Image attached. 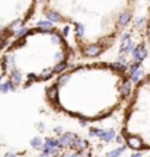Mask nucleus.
<instances>
[{
	"instance_id": "nucleus-1",
	"label": "nucleus",
	"mask_w": 150,
	"mask_h": 157,
	"mask_svg": "<svg viewBox=\"0 0 150 157\" xmlns=\"http://www.w3.org/2000/svg\"><path fill=\"white\" fill-rule=\"evenodd\" d=\"M76 140H77V138L74 137L72 132H66V134H63V135L59 138L60 147H73V144L76 143Z\"/></svg>"
},
{
	"instance_id": "nucleus-2",
	"label": "nucleus",
	"mask_w": 150,
	"mask_h": 157,
	"mask_svg": "<svg viewBox=\"0 0 150 157\" xmlns=\"http://www.w3.org/2000/svg\"><path fill=\"white\" fill-rule=\"evenodd\" d=\"M101 52H102V48L98 45H89L88 48L83 50V54L86 57H95V55H99Z\"/></svg>"
},
{
	"instance_id": "nucleus-3",
	"label": "nucleus",
	"mask_w": 150,
	"mask_h": 157,
	"mask_svg": "<svg viewBox=\"0 0 150 157\" xmlns=\"http://www.w3.org/2000/svg\"><path fill=\"white\" fill-rule=\"evenodd\" d=\"M128 145H130L131 148H134V150H140V148H143V140L138 137H130L128 138Z\"/></svg>"
},
{
	"instance_id": "nucleus-4",
	"label": "nucleus",
	"mask_w": 150,
	"mask_h": 157,
	"mask_svg": "<svg viewBox=\"0 0 150 157\" xmlns=\"http://www.w3.org/2000/svg\"><path fill=\"white\" fill-rule=\"evenodd\" d=\"M86 145H88V143H86L83 138H77V140H76V143L73 144L72 148H74V150H79V151H83L86 148Z\"/></svg>"
},
{
	"instance_id": "nucleus-5",
	"label": "nucleus",
	"mask_w": 150,
	"mask_h": 157,
	"mask_svg": "<svg viewBox=\"0 0 150 157\" xmlns=\"http://www.w3.org/2000/svg\"><path fill=\"white\" fill-rule=\"evenodd\" d=\"M47 18H48V20H50V22H59V20L61 19V16H60L59 13L52 12V10L47 12Z\"/></svg>"
},
{
	"instance_id": "nucleus-6",
	"label": "nucleus",
	"mask_w": 150,
	"mask_h": 157,
	"mask_svg": "<svg viewBox=\"0 0 150 157\" xmlns=\"http://www.w3.org/2000/svg\"><path fill=\"white\" fill-rule=\"evenodd\" d=\"M130 18H131L130 12L123 13V15L120 16V25H127V23H128V20H130Z\"/></svg>"
},
{
	"instance_id": "nucleus-7",
	"label": "nucleus",
	"mask_w": 150,
	"mask_h": 157,
	"mask_svg": "<svg viewBox=\"0 0 150 157\" xmlns=\"http://www.w3.org/2000/svg\"><path fill=\"white\" fill-rule=\"evenodd\" d=\"M112 138H115V131H114V130L105 131V134H104V137H102V140H104V141H111Z\"/></svg>"
},
{
	"instance_id": "nucleus-8",
	"label": "nucleus",
	"mask_w": 150,
	"mask_h": 157,
	"mask_svg": "<svg viewBox=\"0 0 150 157\" xmlns=\"http://www.w3.org/2000/svg\"><path fill=\"white\" fill-rule=\"evenodd\" d=\"M31 145H32L34 148H41V145H42V140L39 137H35L31 140Z\"/></svg>"
},
{
	"instance_id": "nucleus-9",
	"label": "nucleus",
	"mask_w": 150,
	"mask_h": 157,
	"mask_svg": "<svg viewBox=\"0 0 150 157\" xmlns=\"http://www.w3.org/2000/svg\"><path fill=\"white\" fill-rule=\"evenodd\" d=\"M38 26H39V28H42V29H51L52 23L50 22V20H39Z\"/></svg>"
},
{
	"instance_id": "nucleus-10",
	"label": "nucleus",
	"mask_w": 150,
	"mask_h": 157,
	"mask_svg": "<svg viewBox=\"0 0 150 157\" xmlns=\"http://www.w3.org/2000/svg\"><path fill=\"white\" fill-rule=\"evenodd\" d=\"M121 92H123V95H130V92H131V82H125L124 86H123V89H121Z\"/></svg>"
},
{
	"instance_id": "nucleus-11",
	"label": "nucleus",
	"mask_w": 150,
	"mask_h": 157,
	"mask_svg": "<svg viewBox=\"0 0 150 157\" xmlns=\"http://www.w3.org/2000/svg\"><path fill=\"white\" fill-rule=\"evenodd\" d=\"M124 148H125V147H120L118 150L111 151V153H108V157H118V156H121V154L124 153Z\"/></svg>"
},
{
	"instance_id": "nucleus-12",
	"label": "nucleus",
	"mask_w": 150,
	"mask_h": 157,
	"mask_svg": "<svg viewBox=\"0 0 150 157\" xmlns=\"http://www.w3.org/2000/svg\"><path fill=\"white\" fill-rule=\"evenodd\" d=\"M12 80H13V83H19L20 80H22V74H20L19 72H13L12 73Z\"/></svg>"
},
{
	"instance_id": "nucleus-13",
	"label": "nucleus",
	"mask_w": 150,
	"mask_h": 157,
	"mask_svg": "<svg viewBox=\"0 0 150 157\" xmlns=\"http://www.w3.org/2000/svg\"><path fill=\"white\" fill-rule=\"evenodd\" d=\"M104 134H105V131L102 130H91V135H96V137H104Z\"/></svg>"
},
{
	"instance_id": "nucleus-14",
	"label": "nucleus",
	"mask_w": 150,
	"mask_h": 157,
	"mask_svg": "<svg viewBox=\"0 0 150 157\" xmlns=\"http://www.w3.org/2000/svg\"><path fill=\"white\" fill-rule=\"evenodd\" d=\"M66 68V63H60V64L55 65V68H54V72L55 73H61L63 70Z\"/></svg>"
},
{
	"instance_id": "nucleus-15",
	"label": "nucleus",
	"mask_w": 150,
	"mask_h": 157,
	"mask_svg": "<svg viewBox=\"0 0 150 157\" xmlns=\"http://www.w3.org/2000/svg\"><path fill=\"white\" fill-rule=\"evenodd\" d=\"M67 78H69V76L67 74H64V76H60L59 80H57V85H66V82H67Z\"/></svg>"
},
{
	"instance_id": "nucleus-16",
	"label": "nucleus",
	"mask_w": 150,
	"mask_h": 157,
	"mask_svg": "<svg viewBox=\"0 0 150 157\" xmlns=\"http://www.w3.org/2000/svg\"><path fill=\"white\" fill-rule=\"evenodd\" d=\"M52 76V70H44L41 73V78H48Z\"/></svg>"
},
{
	"instance_id": "nucleus-17",
	"label": "nucleus",
	"mask_w": 150,
	"mask_h": 157,
	"mask_svg": "<svg viewBox=\"0 0 150 157\" xmlns=\"http://www.w3.org/2000/svg\"><path fill=\"white\" fill-rule=\"evenodd\" d=\"M140 76H141V72H137L134 76H131V83H136V82H138Z\"/></svg>"
},
{
	"instance_id": "nucleus-18",
	"label": "nucleus",
	"mask_w": 150,
	"mask_h": 157,
	"mask_svg": "<svg viewBox=\"0 0 150 157\" xmlns=\"http://www.w3.org/2000/svg\"><path fill=\"white\" fill-rule=\"evenodd\" d=\"M48 96H50V99L55 100V98H57V92H55V89H51V90L48 92Z\"/></svg>"
},
{
	"instance_id": "nucleus-19",
	"label": "nucleus",
	"mask_w": 150,
	"mask_h": 157,
	"mask_svg": "<svg viewBox=\"0 0 150 157\" xmlns=\"http://www.w3.org/2000/svg\"><path fill=\"white\" fill-rule=\"evenodd\" d=\"M9 89H10V85H9V83H5V85L0 86V90L3 92V93H6V92L9 90Z\"/></svg>"
},
{
	"instance_id": "nucleus-20",
	"label": "nucleus",
	"mask_w": 150,
	"mask_h": 157,
	"mask_svg": "<svg viewBox=\"0 0 150 157\" xmlns=\"http://www.w3.org/2000/svg\"><path fill=\"white\" fill-rule=\"evenodd\" d=\"M26 32H28V29H26V28H23V29H20V31L16 33V35H18V37H23Z\"/></svg>"
},
{
	"instance_id": "nucleus-21",
	"label": "nucleus",
	"mask_w": 150,
	"mask_h": 157,
	"mask_svg": "<svg viewBox=\"0 0 150 157\" xmlns=\"http://www.w3.org/2000/svg\"><path fill=\"white\" fill-rule=\"evenodd\" d=\"M112 67H115L117 70H123V68H124V65H123V64H118V63H117V64H114Z\"/></svg>"
},
{
	"instance_id": "nucleus-22",
	"label": "nucleus",
	"mask_w": 150,
	"mask_h": 157,
	"mask_svg": "<svg viewBox=\"0 0 150 157\" xmlns=\"http://www.w3.org/2000/svg\"><path fill=\"white\" fill-rule=\"evenodd\" d=\"M77 31H79V35H82V32H83V26L77 25Z\"/></svg>"
},
{
	"instance_id": "nucleus-23",
	"label": "nucleus",
	"mask_w": 150,
	"mask_h": 157,
	"mask_svg": "<svg viewBox=\"0 0 150 157\" xmlns=\"http://www.w3.org/2000/svg\"><path fill=\"white\" fill-rule=\"evenodd\" d=\"M52 41H54V42H59L60 37H59V35H54V37H52Z\"/></svg>"
},
{
	"instance_id": "nucleus-24",
	"label": "nucleus",
	"mask_w": 150,
	"mask_h": 157,
	"mask_svg": "<svg viewBox=\"0 0 150 157\" xmlns=\"http://www.w3.org/2000/svg\"><path fill=\"white\" fill-rule=\"evenodd\" d=\"M55 57H57V60H63V54H61V52H57Z\"/></svg>"
},
{
	"instance_id": "nucleus-25",
	"label": "nucleus",
	"mask_w": 150,
	"mask_h": 157,
	"mask_svg": "<svg viewBox=\"0 0 150 157\" xmlns=\"http://www.w3.org/2000/svg\"><path fill=\"white\" fill-rule=\"evenodd\" d=\"M67 32H69V26H66L64 29H63V35L66 37V35H67Z\"/></svg>"
},
{
	"instance_id": "nucleus-26",
	"label": "nucleus",
	"mask_w": 150,
	"mask_h": 157,
	"mask_svg": "<svg viewBox=\"0 0 150 157\" xmlns=\"http://www.w3.org/2000/svg\"><path fill=\"white\" fill-rule=\"evenodd\" d=\"M128 37H130V33H124V35H123V41H125V39H128Z\"/></svg>"
},
{
	"instance_id": "nucleus-27",
	"label": "nucleus",
	"mask_w": 150,
	"mask_h": 157,
	"mask_svg": "<svg viewBox=\"0 0 150 157\" xmlns=\"http://www.w3.org/2000/svg\"><path fill=\"white\" fill-rule=\"evenodd\" d=\"M6 157H16V156H15L13 153H7V154H6Z\"/></svg>"
},
{
	"instance_id": "nucleus-28",
	"label": "nucleus",
	"mask_w": 150,
	"mask_h": 157,
	"mask_svg": "<svg viewBox=\"0 0 150 157\" xmlns=\"http://www.w3.org/2000/svg\"><path fill=\"white\" fill-rule=\"evenodd\" d=\"M131 157H141V156H140V154H133Z\"/></svg>"
},
{
	"instance_id": "nucleus-29",
	"label": "nucleus",
	"mask_w": 150,
	"mask_h": 157,
	"mask_svg": "<svg viewBox=\"0 0 150 157\" xmlns=\"http://www.w3.org/2000/svg\"><path fill=\"white\" fill-rule=\"evenodd\" d=\"M0 45H2V39H0Z\"/></svg>"
},
{
	"instance_id": "nucleus-30",
	"label": "nucleus",
	"mask_w": 150,
	"mask_h": 157,
	"mask_svg": "<svg viewBox=\"0 0 150 157\" xmlns=\"http://www.w3.org/2000/svg\"><path fill=\"white\" fill-rule=\"evenodd\" d=\"M149 33H150V28H149Z\"/></svg>"
}]
</instances>
